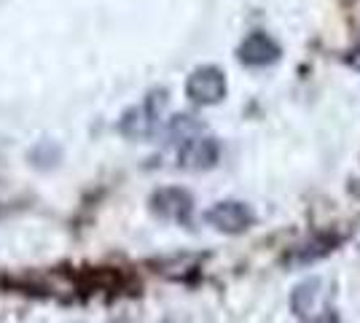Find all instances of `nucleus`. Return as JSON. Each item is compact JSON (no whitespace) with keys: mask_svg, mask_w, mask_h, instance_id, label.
Wrapping results in <instances>:
<instances>
[{"mask_svg":"<svg viewBox=\"0 0 360 323\" xmlns=\"http://www.w3.org/2000/svg\"><path fill=\"white\" fill-rule=\"evenodd\" d=\"M320 299H323V280L320 277H309L299 283L293 293H290V308L299 318H309V315H317V308H320Z\"/></svg>","mask_w":360,"mask_h":323,"instance_id":"0eeeda50","label":"nucleus"},{"mask_svg":"<svg viewBox=\"0 0 360 323\" xmlns=\"http://www.w3.org/2000/svg\"><path fill=\"white\" fill-rule=\"evenodd\" d=\"M186 94L196 106H215L226 97V76L215 65H202L186 81Z\"/></svg>","mask_w":360,"mask_h":323,"instance_id":"f03ea898","label":"nucleus"},{"mask_svg":"<svg viewBox=\"0 0 360 323\" xmlns=\"http://www.w3.org/2000/svg\"><path fill=\"white\" fill-rule=\"evenodd\" d=\"M221 156V146L215 138H207V135H194V138H186L183 146L178 151V165L183 170H210L215 167Z\"/></svg>","mask_w":360,"mask_h":323,"instance_id":"20e7f679","label":"nucleus"},{"mask_svg":"<svg viewBox=\"0 0 360 323\" xmlns=\"http://www.w3.org/2000/svg\"><path fill=\"white\" fill-rule=\"evenodd\" d=\"M312 323H342V321L336 318V312H320V315H315Z\"/></svg>","mask_w":360,"mask_h":323,"instance_id":"1a4fd4ad","label":"nucleus"},{"mask_svg":"<svg viewBox=\"0 0 360 323\" xmlns=\"http://www.w3.org/2000/svg\"><path fill=\"white\" fill-rule=\"evenodd\" d=\"M336 246H339V237H336V234H317V237H312V240L301 243L299 248H293L290 256H288V262L290 264H312V262H317V259H323V256H328Z\"/></svg>","mask_w":360,"mask_h":323,"instance_id":"6e6552de","label":"nucleus"},{"mask_svg":"<svg viewBox=\"0 0 360 323\" xmlns=\"http://www.w3.org/2000/svg\"><path fill=\"white\" fill-rule=\"evenodd\" d=\"M205 221L215 227L218 232L224 234H242L253 227L255 213L245 205V202L237 200H224V202H215L210 210L205 213Z\"/></svg>","mask_w":360,"mask_h":323,"instance_id":"7ed1b4c3","label":"nucleus"},{"mask_svg":"<svg viewBox=\"0 0 360 323\" xmlns=\"http://www.w3.org/2000/svg\"><path fill=\"white\" fill-rule=\"evenodd\" d=\"M150 210L159 215V218H167V221H188L191 218V210H194V200L186 189H178V186H167V189H159L153 191L150 197Z\"/></svg>","mask_w":360,"mask_h":323,"instance_id":"39448f33","label":"nucleus"},{"mask_svg":"<svg viewBox=\"0 0 360 323\" xmlns=\"http://www.w3.org/2000/svg\"><path fill=\"white\" fill-rule=\"evenodd\" d=\"M237 54H240L242 65H250V68H266V65L280 60L283 49H280V44H277L271 35H266V32H250V35L240 44Z\"/></svg>","mask_w":360,"mask_h":323,"instance_id":"423d86ee","label":"nucleus"},{"mask_svg":"<svg viewBox=\"0 0 360 323\" xmlns=\"http://www.w3.org/2000/svg\"><path fill=\"white\" fill-rule=\"evenodd\" d=\"M167 106V92L159 89V92H150L146 97V103L129 108L119 122V132L129 140H148L159 132L162 127V113H165Z\"/></svg>","mask_w":360,"mask_h":323,"instance_id":"f257e3e1","label":"nucleus"}]
</instances>
